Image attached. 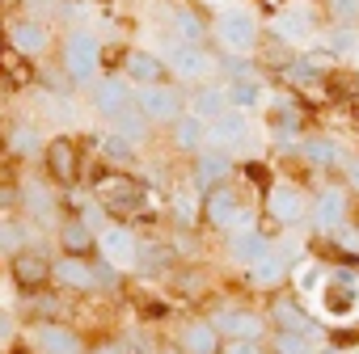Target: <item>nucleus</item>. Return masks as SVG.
Masks as SVG:
<instances>
[{
	"label": "nucleus",
	"mask_w": 359,
	"mask_h": 354,
	"mask_svg": "<svg viewBox=\"0 0 359 354\" xmlns=\"http://www.w3.org/2000/svg\"><path fill=\"white\" fill-rule=\"evenodd\" d=\"M325 9H330L334 26H351V22H359V0H325Z\"/></svg>",
	"instance_id": "obj_38"
},
{
	"label": "nucleus",
	"mask_w": 359,
	"mask_h": 354,
	"mask_svg": "<svg viewBox=\"0 0 359 354\" xmlns=\"http://www.w3.org/2000/svg\"><path fill=\"white\" fill-rule=\"evenodd\" d=\"M325 274H330V270H321L317 262H304V266L296 270V283H300V291H304V295H317V291H321V283H325Z\"/></svg>",
	"instance_id": "obj_37"
},
{
	"label": "nucleus",
	"mask_w": 359,
	"mask_h": 354,
	"mask_svg": "<svg viewBox=\"0 0 359 354\" xmlns=\"http://www.w3.org/2000/svg\"><path fill=\"white\" fill-rule=\"evenodd\" d=\"M224 354H266L262 341H224Z\"/></svg>",
	"instance_id": "obj_40"
},
{
	"label": "nucleus",
	"mask_w": 359,
	"mask_h": 354,
	"mask_svg": "<svg viewBox=\"0 0 359 354\" xmlns=\"http://www.w3.org/2000/svg\"><path fill=\"white\" fill-rule=\"evenodd\" d=\"M89 354H123V350H118V346H110V341H106V346H93V350H89Z\"/></svg>",
	"instance_id": "obj_43"
},
{
	"label": "nucleus",
	"mask_w": 359,
	"mask_h": 354,
	"mask_svg": "<svg viewBox=\"0 0 359 354\" xmlns=\"http://www.w3.org/2000/svg\"><path fill=\"white\" fill-rule=\"evenodd\" d=\"M60 249L68 257H93L97 253V232L89 228L85 215H64L60 220Z\"/></svg>",
	"instance_id": "obj_19"
},
{
	"label": "nucleus",
	"mask_w": 359,
	"mask_h": 354,
	"mask_svg": "<svg viewBox=\"0 0 359 354\" xmlns=\"http://www.w3.org/2000/svg\"><path fill=\"white\" fill-rule=\"evenodd\" d=\"M191 110L199 114V118H220V114H229L233 110V101H229V85H208V89H199L195 93V101H191Z\"/></svg>",
	"instance_id": "obj_29"
},
{
	"label": "nucleus",
	"mask_w": 359,
	"mask_h": 354,
	"mask_svg": "<svg viewBox=\"0 0 359 354\" xmlns=\"http://www.w3.org/2000/svg\"><path fill=\"white\" fill-rule=\"evenodd\" d=\"M156 354H187V350H182V346H161Z\"/></svg>",
	"instance_id": "obj_44"
},
{
	"label": "nucleus",
	"mask_w": 359,
	"mask_h": 354,
	"mask_svg": "<svg viewBox=\"0 0 359 354\" xmlns=\"http://www.w3.org/2000/svg\"><path fill=\"white\" fill-rule=\"evenodd\" d=\"M26 207H30V211H39V215H43V220H47V215H51V203H47V199H43V190H30V194H26Z\"/></svg>",
	"instance_id": "obj_41"
},
{
	"label": "nucleus",
	"mask_w": 359,
	"mask_h": 354,
	"mask_svg": "<svg viewBox=\"0 0 359 354\" xmlns=\"http://www.w3.org/2000/svg\"><path fill=\"white\" fill-rule=\"evenodd\" d=\"M250 278H254L258 287H271V291H275V287H283V283L292 278V270H287V262H283L279 253H266V257L250 270Z\"/></svg>",
	"instance_id": "obj_31"
},
{
	"label": "nucleus",
	"mask_w": 359,
	"mask_h": 354,
	"mask_svg": "<svg viewBox=\"0 0 359 354\" xmlns=\"http://www.w3.org/2000/svg\"><path fill=\"white\" fill-rule=\"evenodd\" d=\"M330 51H355V34H351V26H342V30L330 34Z\"/></svg>",
	"instance_id": "obj_39"
},
{
	"label": "nucleus",
	"mask_w": 359,
	"mask_h": 354,
	"mask_svg": "<svg viewBox=\"0 0 359 354\" xmlns=\"http://www.w3.org/2000/svg\"><path fill=\"white\" fill-rule=\"evenodd\" d=\"M97 64H102V43H97V34L72 30V34L64 38V47H60V68H64L72 80H93Z\"/></svg>",
	"instance_id": "obj_3"
},
{
	"label": "nucleus",
	"mask_w": 359,
	"mask_h": 354,
	"mask_svg": "<svg viewBox=\"0 0 359 354\" xmlns=\"http://www.w3.org/2000/svg\"><path fill=\"white\" fill-rule=\"evenodd\" d=\"M266 253H275V249H271V232H262V228H233V236H229V257H233L237 266L254 270Z\"/></svg>",
	"instance_id": "obj_17"
},
{
	"label": "nucleus",
	"mask_w": 359,
	"mask_h": 354,
	"mask_svg": "<svg viewBox=\"0 0 359 354\" xmlns=\"http://www.w3.org/2000/svg\"><path fill=\"white\" fill-rule=\"evenodd\" d=\"M169 211H173L177 228H195V224L203 220V190L195 186V177H191L182 190H173V194H169Z\"/></svg>",
	"instance_id": "obj_26"
},
{
	"label": "nucleus",
	"mask_w": 359,
	"mask_h": 354,
	"mask_svg": "<svg viewBox=\"0 0 359 354\" xmlns=\"http://www.w3.org/2000/svg\"><path fill=\"white\" fill-rule=\"evenodd\" d=\"M173 143L182 148V152H199L203 143H208V118H199V114H182L173 122Z\"/></svg>",
	"instance_id": "obj_27"
},
{
	"label": "nucleus",
	"mask_w": 359,
	"mask_h": 354,
	"mask_svg": "<svg viewBox=\"0 0 359 354\" xmlns=\"http://www.w3.org/2000/svg\"><path fill=\"white\" fill-rule=\"evenodd\" d=\"M351 186H355V190H359V164H355V169H351Z\"/></svg>",
	"instance_id": "obj_45"
},
{
	"label": "nucleus",
	"mask_w": 359,
	"mask_h": 354,
	"mask_svg": "<svg viewBox=\"0 0 359 354\" xmlns=\"http://www.w3.org/2000/svg\"><path fill=\"white\" fill-rule=\"evenodd\" d=\"M0 64H5V85H9V93L34 85V59L22 55L18 47H5V59H0Z\"/></svg>",
	"instance_id": "obj_28"
},
{
	"label": "nucleus",
	"mask_w": 359,
	"mask_h": 354,
	"mask_svg": "<svg viewBox=\"0 0 359 354\" xmlns=\"http://www.w3.org/2000/svg\"><path fill=\"white\" fill-rule=\"evenodd\" d=\"M30 350L34 354H89L64 320H39L30 329Z\"/></svg>",
	"instance_id": "obj_11"
},
{
	"label": "nucleus",
	"mask_w": 359,
	"mask_h": 354,
	"mask_svg": "<svg viewBox=\"0 0 359 354\" xmlns=\"http://www.w3.org/2000/svg\"><path fill=\"white\" fill-rule=\"evenodd\" d=\"M9 274H13V283L22 287V291H43L51 278H55V262L43 253V249H34V245H26V249H18L13 257H9Z\"/></svg>",
	"instance_id": "obj_7"
},
{
	"label": "nucleus",
	"mask_w": 359,
	"mask_h": 354,
	"mask_svg": "<svg viewBox=\"0 0 359 354\" xmlns=\"http://www.w3.org/2000/svg\"><path fill=\"white\" fill-rule=\"evenodd\" d=\"M313 30H317V26H313V13H309L304 5H287V9H279L275 22H271V34L283 38V43H300V38H309Z\"/></svg>",
	"instance_id": "obj_24"
},
{
	"label": "nucleus",
	"mask_w": 359,
	"mask_h": 354,
	"mask_svg": "<svg viewBox=\"0 0 359 354\" xmlns=\"http://www.w3.org/2000/svg\"><path fill=\"white\" fill-rule=\"evenodd\" d=\"M271 329L275 333H296V337H313L317 320L304 312V304L296 295H275L271 299Z\"/></svg>",
	"instance_id": "obj_13"
},
{
	"label": "nucleus",
	"mask_w": 359,
	"mask_h": 354,
	"mask_svg": "<svg viewBox=\"0 0 359 354\" xmlns=\"http://www.w3.org/2000/svg\"><path fill=\"white\" fill-rule=\"evenodd\" d=\"M262 85L254 80V76H237L233 85H229V101H233V110H254V106H262Z\"/></svg>",
	"instance_id": "obj_34"
},
{
	"label": "nucleus",
	"mask_w": 359,
	"mask_h": 354,
	"mask_svg": "<svg viewBox=\"0 0 359 354\" xmlns=\"http://www.w3.org/2000/svg\"><path fill=\"white\" fill-rule=\"evenodd\" d=\"M250 135V122H245V110H229L220 118L208 122V143L224 148V152H237V143H245Z\"/></svg>",
	"instance_id": "obj_21"
},
{
	"label": "nucleus",
	"mask_w": 359,
	"mask_h": 354,
	"mask_svg": "<svg viewBox=\"0 0 359 354\" xmlns=\"http://www.w3.org/2000/svg\"><path fill=\"white\" fill-rule=\"evenodd\" d=\"M317 304L330 320H351L359 312V278L355 270H330L321 291H317Z\"/></svg>",
	"instance_id": "obj_2"
},
{
	"label": "nucleus",
	"mask_w": 359,
	"mask_h": 354,
	"mask_svg": "<svg viewBox=\"0 0 359 354\" xmlns=\"http://www.w3.org/2000/svg\"><path fill=\"white\" fill-rule=\"evenodd\" d=\"M212 320L224 333V341H262V333L271 329V316H258V312H245V308H224Z\"/></svg>",
	"instance_id": "obj_12"
},
{
	"label": "nucleus",
	"mask_w": 359,
	"mask_h": 354,
	"mask_svg": "<svg viewBox=\"0 0 359 354\" xmlns=\"http://www.w3.org/2000/svg\"><path fill=\"white\" fill-rule=\"evenodd\" d=\"M266 220L275 224H300L304 220V194L292 182H271L266 186Z\"/></svg>",
	"instance_id": "obj_14"
},
{
	"label": "nucleus",
	"mask_w": 359,
	"mask_h": 354,
	"mask_svg": "<svg viewBox=\"0 0 359 354\" xmlns=\"http://www.w3.org/2000/svg\"><path fill=\"white\" fill-rule=\"evenodd\" d=\"M5 249H9V257H13L18 249H26V245H22V232H18V224H9V228H5Z\"/></svg>",
	"instance_id": "obj_42"
},
{
	"label": "nucleus",
	"mask_w": 359,
	"mask_h": 354,
	"mask_svg": "<svg viewBox=\"0 0 359 354\" xmlns=\"http://www.w3.org/2000/svg\"><path fill=\"white\" fill-rule=\"evenodd\" d=\"M199 5H224V0H199Z\"/></svg>",
	"instance_id": "obj_46"
},
{
	"label": "nucleus",
	"mask_w": 359,
	"mask_h": 354,
	"mask_svg": "<svg viewBox=\"0 0 359 354\" xmlns=\"http://www.w3.org/2000/svg\"><path fill=\"white\" fill-rule=\"evenodd\" d=\"M93 194H97V203H102L110 215H135V211H144V203H148L152 190H148L144 182H135L127 169L102 164V169L93 173Z\"/></svg>",
	"instance_id": "obj_1"
},
{
	"label": "nucleus",
	"mask_w": 359,
	"mask_h": 354,
	"mask_svg": "<svg viewBox=\"0 0 359 354\" xmlns=\"http://www.w3.org/2000/svg\"><path fill=\"white\" fill-rule=\"evenodd\" d=\"M140 249L144 245L135 241V232L127 224H110V228L97 232V257L110 262L114 270H135L140 266Z\"/></svg>",
	"instance_id": "obj_6"
},
{
	"label": "nucleus",
	"mask_w": 359,
	"mask_h": 354,
	"mask_svg": "<svg viewBox=\"0 0 359 354\" xmlns=\"http://www.w3.org/2000/svg\"><path fill=\"white\" fill-rule=\"evenodd\" d=\"M355 232H359V220H355Z\"/></svg>",
	"instance_id": "obj_48"
},
{
	"label": "nucleus",
	"mask_w": 359,
	"mask_h": 354,
	"mask_svg": "<svg viewBox=\"0 0 359 354\" xmlns=\"http://www.w3.org/2000/svg\"><path fill=\"white\" fill-rule=\"evenodd\" d=\"M55 283H64L68 291H97L102 287V274H97V262H85V257H68L55 262Z\"/></svg>",
	"instance_id": "obj_22"
},
{
	"label": "nucleus",
	"mask_w": 359,
	"mask_h": 354,
	"mask_svg": "<svg viewBox=\"0 0 359 354\" xmlns=\"http://www.w3.org/2000/svg\"><path fill=\"white\" fill-rule=\"evenodd\" d=\"M97 152H102V160L114 164V169H127V164L135 160V143H131L127 135H118V131L102 135V139H97Z\"/></svg>",
	"instance_id": "obj_30"
},
{
	"label": "nucleus",
	"mask_w": 359,
	"mask_h": 354,
	"mask_svg": "<svg viewBox=\"0 0 359 354\" xmlns=\"http://www.w3.org/2000/svg\"><path fill=\"white\" fill-rule=\"evenodd\" d=\"M313 224H317L321 232H342V224H346V190H342V186H330V190L317 194Z\"/></svg>",
	"instance_id": "obj_23"
},
{
	"label": "nucleus",
	"mask_w": 359,
	"mask_h": 354,
	"mask_svg": "<svg viewBox=\"0 0 359 354\" xmlns=\"http://www.w3.org/2000/svg\"><path fill=\"white\" fill-rule=\"evenodd\" d=\"M203 34H208V22L195 9H177V43H203Z\"/></svg>",
	"instance_id": "obj_35"
},
{
	"label": "nucleus",
	"mask_w": 359,
	"mask_h": 354,
	"mask_svg": "<svg viewBox=\"0 0 359 354\" xmlns=\"http://www.w3.org/2000/svg\"><path fill=\"white\" fill-rule=\"evenodd\" d=\"M229 173H233V152H224V148H216V143L199 148V156H195V186H199L203 194H208L212 186H224Z\"/></svg>",
	"instance_id": "obj_16"
},
{
	"label": "nucleus",
	"mask_w": 359,
	"mask_h": 354,
	"mask_svg": "<svg viewBox=\"0 0 359 354\" xmlns=\"http://www.w3.org/2000/svg\"><path fill=\"white\" fill-rule=\"evenodd\" d=\"M169 262H173V249H169V245H144V249H140V266H135V270L156 274V270H165Z\"/></svg>",
	"instance_id": "obj_36"
},
{
	"label": "nucleus",
	"mask_w": 359,
	"mask_h": 354,
	"mask_svg": "<svg viewBox=\"0 0 359 354\" xmlns=\"http://www.w3.org/2000/svg\"><path fill=\"white\" fill-rule=\"evenodd\" d=\"M296 152H300V160H309V164H317V169H325V164H334V160H338V143H334V139H321V135L300 139V143H296Z\"/></svg>",
	"instance_id": "obj_33"
},
{
	"label": "nucleus",
	"mask_w": 359,
	"mask_h": 354,
	"mask_svg": "<svg viewBox=\"0 0 359 354\" xmlns=\"http://www.w3.org/2000/svg\"><path fill=\"white\" fill-rule=\"evenodd\" d=\"M123 76L131 85H161L169 76V64H165V55H152V51H127L123 55Z\"/></svg>",
	"instance_id": "obj_20"
},
{
	"label": "nucleus",
	"mask_w": 359,
	"mask_h": 354,
	"mask_svg": "<svg viewBox=\"0 0 359 354\" xmlns=\"http://www.w3.org/2000/svg\"><path fill=\"white\" fill-rule=\"evenodd\" d=\"M110 122H114V131H118V135H127L131 143H144V139H148V122H152V118H148V114L140 110V101H135V106H127V110H123L118 118H110Z\"/></svg>",
	"instance_id": "obj_32"
},
{
	"label": "nucleus",
	"mask_w": 359,
	"mask_h": 354,
	"mask_svg": "<svg viewBox=\"0 0 359 354\" xmlns=\"http://www.w3.org/2000/svg\"><path fill=\"white\" fill-rule=\"evenodd\" d=\"M135 101H140V110L152 118V122H177L187 114V97H182V89L177 85H140V93H135Z\"/></svg>",
	"instance_id": "obj_8"
},
{
	"label": "nucleus",
	"mask_w": 359,
	"mask_h": 354,
	"mask_svg": "<svg viewBox=\"0 0 359 354\" xmlns=\"http://www.w3.org/2000/svg\"><path fill=\"white\" fill-rule=\"evenodd\" d=\"M13 5H18V0H5V9H13Z\"/></svg>",
	"instance_id": "obj_47"
},
{
	"label": "nucleus",
	"mask_w": 359,
	"mask_h": 354,
	"mask_svg": "<svg viewBox=\"0 0 359 354\" xmlns=\"http://www.w3.org/2000/svg\"><path fill=\"white\" fill-rule=\"evenodd\" d=\"M93 106L106 114V118H118L127 106H131V93H127V76H102L93 85Z\"/></svg>",
	"instance_id": "obj_25"
},
{
	"label": "nucleus",
	"mask_w": 359,
	"mask_h": 354,
	"mask_svg": "<svg viewBox=\"0 0 359 354\" xmlns=\"http://www.w3.org/2000/svg\"><path fill=\"white\" fill-rule=\"evenodd\" d=\"M241 190L237 186H212L208 194H203V224L208 228H216V232H233L237 228V220H241Z\"/></svg>",
	"instance_id": "obj_10"
},
{
	"label": "nucleus",
	"mask_w": 359,
	"mask_h": 354,
	"mask_svg": "<svg viewBox=\"0 0 359 354\" xmlns=\"http://www.w3.org/2000/svg\"><path fill=\"white\" fill-rule=\"evenodd\" d=\"M43 164H47V177H51L55 186H76V182H81V143L68 139V135L47 139Z\"/></svg>",
	"instance_id": "obj_5"
},
{
	"label": "nucleus",
	"mask_w": 359,
	"mask_h": 354,
	"mask_svg": "<svg viewBox=\"0 0 359 354\" xmlns=\"http://www.w3.org/2000/svg\"><path fill=\"white\" fill-rule=\"evenodd\" d=\"M165 64L173 76H182V80H208L220 72V59L212 51H203V43H173L165 51Z\"/></svg>",
	"instance_id": "obj_4"
},
{
	"label": "nucleus",
	"mask_w": 359,
	"mask_h": 354,
	"mask_svg": "<svg viewBox=\"0 0 359 354\" xmlns=\"http://www.w3.org/2000/svg\"><path fill=\"white\" fill-rule=\"evenodd\" d=\"M216 38L229 47V51H254L258 47V38H262V30H258V17L250 13V9H224L220 13V22H216Z\"/></svg>",
	"instance_id": "obj_9"
},
{
	"label": "nucleus",
	"mask_w": 359,
	"mask_h": 354,
	"mask_svg": "<svg viewBox=\"0 0 359 354\" xmlns=\"http://www.w3.org/2000/svg\"><path fill=\"white\" fill-rule=\"evenodd\" d=\"M9 47H18L22 55L39 59V55L51 47V30H47L39 17H13V22H9Z\"/></svg>",
	"instance_id": "obj_18"
},
{
	"label": "nucleus",
	"mask_w": 359,
	"mask_h": 354,
	"mask_svg": "<svg viewBox=\"0 0 359 354\" xmlns=\"http://www.w3.org/2000/svg\"><path fill=\"white\" fill-rule=\"evenodd\" d=\"M177 346L187 354H224V333L216 329L212 316H199V320H187L177 329Z\"/></svg>",
	"instance_id": "obj_15"
}]
</instances>
